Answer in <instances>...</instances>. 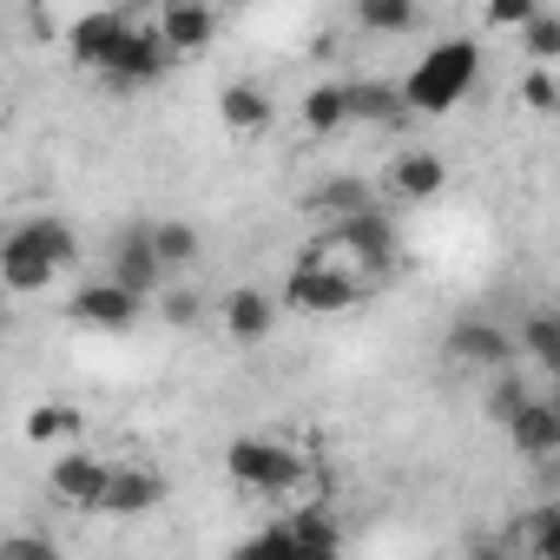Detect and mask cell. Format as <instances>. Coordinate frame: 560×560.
<instances>
[{
    "label": "cell",
    "mask_w": 560,
    "mask_h": 560,
    "mask_svg": "<svg viewBox=\"0 0 560 560\" xmlns=\"http://www.w3.org/2000/svg\"><path fill=\"white\" fill-rule=\"evenodd\" d=\"M501 429H508V442H514L527 462H553V455H560V409H553L547 396H527Z\"/></svg>",
    "instance_id": "obj_14"
},
{
    "label": "cell",
    "mask_w": 560,
    "mask_h": 560,
    "mask_svg": "<svg viewBox=\"0 0 560 560\" xmlns=\"http://www.w3.org/2000/svg\"><path fill=\"white\" fill-rule=\"evenodd\" d=\"M152 27H159L165 54L185 60V54H205V47L218 40V8H205V0H172V8H159Z\"/></svg>",
    "instance_id": "obj_11"
},
{
    "label": "cell",
    "mask_w": 560,
    "mask_h": 560,
    "mask_svg": "<svg viewBox=\"0 0 560 560\" xmlns=\"http://www.w3.org/2000/svg\"><path fill=\"white\" fill-rule=\"evenodd\" d=\"M540 14V0H488V27H527Z\"/></svg>",
    "instance_id": "obj_33"
},
{
    "label": "cell",
    "mask_w": 560,
    "mask_h": 560,
    "mask_svg": "<svg viewBox=\"0 0 560 560\" xmlns=\"http://www.w3.org/2000/svg\"><path fill=\"white\" fill-rule=\"evenodd\" d=\"M152 257H159L165 277H172V270H191V264L205 257L198 224H185V218H159V224H152Z\"/></svg>",
    "instance_id": "obj_21"
},
{
    "label": "cell",
    "mask_w": 560,
    "mask_h": 560,
    "mask_svg": "<svg viewBox=\"0 0 560 560\" xmlns=\"http://www.w3.org/2000/svg\"><path fill=\"white\" fill-rule=\"evenodd\" d=\"M442 185H448V165H442V152H429V145H416V152H402V159H389V191H396L402 205H422V198H442Z\"/></svg>",
    "instance_id": "obj_15"
},
{
    "label": "cell",
    "mask_w": 560,
    "mask_h": 560,
    "mask_svg": "<svg viewBox=\"0 0 560 560\" xmlns=\"http://www.w3.org/2000/svg\"><path fill=\"white\" fill-rule=\"evenodd\" d=\"M521 402H527V383H521L514 370H501V376H494V389H488V416H494V422H508Z\"/></svg>",
    "instance_id": "obj_31"
},
{
    "label": "cell",
    "mask_w": 560,
    "mask_h": 560,
    "mask_svg": "<svg viewBox=\"0 0 560 560\" xmlns=\"http://www.w3.org/2000/svg\"><path fill=\"white\" fill-rule=\"evenodd\" d=\"M521 100H527L534 113H553V106H560V86H553V73H547V67H527V80H521Z\"/></svg>",
    "instance_id": "obj_32"
},
{
    "label": "cell",
    "mask_w": 560,
    "mask_h": 560,
    "mask_svg": "<svg viewBox=\"0 0 560 560\" xmlns=\"http://www.w3.org/2000/svg\"><path fill=\"white\" fill-rule=\"evenodd\" d=\"M159 501H165V475H159V468H145V462H126V468H113V475H106L100 514H126V521H139V514H152Z\"/></svg>",
    "instance_id": "obj_13"
},
{
    "label": "cell",
    "mask_w": 560,
    "mask_h": 560,
    "mask_svg": "<svg viewBox=\"0 0 560 560\" xmlns=\"http://www.w3.org/2000/svg\"><path fill=\"white\" fill-rule=\"evenodd\" d=\"M514 350H527L540 370H560V324H553L547 311H527V317H521V337H514Z\"/></svg>",
    "instance_id": "obj_26"
},
{
    "label": "cell",
    "mask_w": 560,
    "mask_h": 560,
    "mask_svg": "<svg viewBox=\"0 0 560 560\" xmlns=\"http://www.w3.org/2000/svg\"><path fill=\"white\" fill-rule=\"evenodd\" d=\"M422 8L416 0H357V27L363 34H416Z\"/></svg>",
    "instance_id": "obj_25"
},
{
    "label": "cell",
    "mask_w": 560,
    "mask_h": 560,
    "mask_svg": "<svg viewBox=\"0 0 560 560\" xmlns=\"http://www.w3.org/2000/svg\"><path fill=\"white\" fill-rule=\"evenodd\" d=\"M73 264H80V237L54 211H34V218H21V224L0 231V284L21 291V298L47 291L54 277L73 270Z\"/></svg>",
    "instance_id": "obj_1"
},
{
    "label": "cell",
    "mask_w": 560,
    "mask_h": 560,
    "mask_svg": "<svg viewBox=\"0 0 560 560\" xmlns=\"http://www.w3.org/2000/svg\"><path fill=\"white\" fill-rule=\"evenodd\" d=\"M350 93V126H402V93L389 80H343Z\"/></svg>",
    "instance_id": "obj_19"
},
{
    "label": "cell",
    "mask_w": 560,
    "mask_h": 560,
    "mask_svg": "<svg viewBox=\"0 0 560 560\" xmlns=\"http://www.w3.org/2000/svg\"><path fill=\"white\" fill-rule=\"evenodd\" d=\"M468 560H521V547L494 527V534H475V540H468Z\"/></svg>",
    "instance_id": "obj_34"
},
{
    "label": "cell",
    "mask_w": 560,
    "mask_h": 560,
    "mask_svg": "<svg viewBox=\"0 0 560 560\" xmlns=\"http://www.w3.org/2000/svg\"><path fill=\"white\" fill-rule=\"evenodd\" d=\"M291 534V547L298 553H343V527H337V514L324 508V501H304V508H291L284 521H277Z\"/></svg>",
    "instance_id": "obj_17"
},
{
    "label": "cell",
    "mask_w": 560,
    "mask_h": 560,
    "mask_svg": "<svg viewBox=\"0 0 560 560\" xmlns=\"http://www.w3.org/2000/svg\"><path fill=\"white\" fill-rule=\"evenodd\" d=\"M475 80H481V47L468 40V34H455V40H435L409 73H402V113H422V119H442V113H455L468 93H475Z\"/></svg>",
    "instance_id": "obj_2"
},
{
    "label": "cell",
    "mask_w": 560,
    "mask_h": 560,
    "mask_svg": "<svg viewBox=\"0 0 560 560\" xmlns=\"http://www.w3.org/2000/svg\"><path fill=\"white\" fill-rule=\"evenodd\" d=\"M231 560H298V547H291V534H284V527H277V521H270L264 534H250V540H237V547H231Z\"/></svg>",
    "instance_id": "obj_29"
},
{
    "label": "cell",
    "mask_w": 560,
    "mask_h": 560,
    "mask_svg": "<svg viewBox=\"0 0 560 560\" xmlns=\"http://www.w3.org/2000/svg\"><path fill=\"white\" fill-rule=\"evenodd\" d=\"M0 337H8V311H0Z\"/></svg>",
    "instance_id": "obj_36"
},
{
    "label": "cell",
    "mask_w": 560,
    "mask_h": 560,
    "mask_svg": "<svg viewBox=\"0 0 560 560\" xmlns=\"http://www.w3.org/2000/svg\"><path fill=\"white\" fill-rule=\"evenodd\" d=\"M172 67H178V60L165 54L159 27H152V21L139 14V21L126 27V40L113 47V60L100 67V80H106V86H119V93H139V86H159V80H165Z\"/></svg>",
    "instance_id": "obj_6"
},
{
    "label": "cell",
    "mask_w": 560,
    "mask_h": 560,
    "mask_svg": "<svg viewBox=\"0 0 560 560\" xmlns=\"http://www.w3.org/2000/svg\"><path fill=\"white\" fill-rule=\"evenodd\" d=\"M521 47H527V60H534V67H547V73H553V60H560V14H547V8H540V14L521 27Z\"/></svg>",
    "instance_id": "obj_27"
},
{
    "label": "cell",
    "mask_w": 560,
    "mask_h": 560,
    "mask_svg": "<svg viewBox=\"0 0 560 560\" xmlns=\"http://www.w3.org/2000/svg\"><path fill=\"white\" fill-rule=\"evenodd\" d=\"M218 317H224V337H231V343H264V337L277 330V298L257 291V284H244V291L224 298Z\"/></svg>",
    "instance_id": "obj_16"
},
{
    "label": "cell",
    "mask_w": 560,
    "mask_h": 560,
    "mask_svg": "<svg viewBox=\"0 0 560 560\" xmlns=\"http://www.w3.org/2000/svg\"><path fill=\"white\" fill-rule=\"evenodd\" d=\"M224 468H231V481L250 488V494H298L304 475H311V462H304L298 448L264 442V435H237V442L224 448Z\"/></svg>",
    "instance_id": "obj_4"
},
{
    "label": "cell",
    "mask_w": 560,
    "mask_h": 560,
    "mask_svg": "<svg viewBox=\"0 0 560 560\" xmlns=\"http://www.w3.org/2000/svg\"><path fill=\"white\" fill-rule=\"evenodd\" d=\"M0 560H67V553H60L54 534H40V527H14L8 540H0Z\"/></svg>",
    "instance_id": "obj_28"
},
{
    "label": "cell",
    "mask_w": 560,
    "mask_h": 560,
    "mask_svg": "<svg viewBox=\"0 0 560 560\" xmlns=\"http://www.w3.org/2000/svg\"><path fill=\"white\" fill-rule=\"evenodd\" d=\"M21 429H27V442H73V435L86 429V416H80L73 402H34Z\"/></svg>",
    "instance_id": "obj_24"
},
{
    "label": "cell",
    "mask_w": 560,
    "mask_h": 560,
    "mask_svg": "<svg viewBox=\"0 0 560 560\" xmlns=\"http://www.w3.org/2000/svg\"><path fill=\"white\" fill-rule=\"evenodd\" d=\"M376 198H370V185L363 178H350V172H337V178H324L317 191H311V211H324L330 224L337 218H357V211H370Z\"/></svg>",
    "instance_id": "obj_23"
},
{
    "label": "cell",
    "mask_w": 560,
    "mask_h": 560,
    "mask_svg": "<svg viewBox=\"0 0 560 560\" xmlns=\"http://www.w3.org/2000/svg\"><path fill=\"white\" fill-rule=\"evenodd\" d=\"M501 534L521 547V560H560V508H553V501H540V508L514 514Z\"/></svg>",
    "instance_id": "obj_18"
},
{
    "label": "cell",
    "mask_w": 560,
    "mask_h": 560,
    "mask_svg": "<svg viewBox=\"0 0 560 560\" xmlns=\"http://www.w3.org/2000/svg\"><path fill=\"white\" fill-rule=\"evenodd\" d=\"M106 475H113V462H100V455H86V448H73V455H60L54 468H47V488L67 501V508H80V514H100V494H106Z\"/></svg>",
    "instance_id": "obj_10"
},
{
    "label": "cell",
    "mask_w": 560,
    "mask_h": 560,
    "mask_svg": "<svg viewBox=\"0 0 560 560\" xmlns=\"http://www.w3.org/2000/svg\"><path fill=\"white\" fill-rule=\"evenodd\" d=\"M159 311H165V324H172V330H191V324L205 317V298H198L191 284H178V291H165V298H159Z\"/></svg>",
    "instance_id": "obj_30"
},
{
    "label": "cell",
    "mask_w": 560,
    "mask_h": 560,
    "mask_svg": "<svg viewBox=\"0 0 560 560\" xmlns=\"http://www.w3.org/2000/svg\"><path fill=\"white\" fill-rule=\"evenodd\" d=\"M298 113H304V126H311L317 139L343 132V126H350V93H343V80H324V86H311Z\"/></svg>",
    "instance_id": "obj_22"
},
{
    "label": "cell",
    "mask_w": 560,
    "mask_h": 560,
    "mask_svg": "<svg viewBox=\"0 0 560 560\" xmlns=\"http://www.w3.org/2000/svg\"><path fill=\"white\" fill-rule=\"evenodd\" d=\"M218 119H224L231 132H264V126L277 119V106H270V93H264L257 80H231V86L218 93Z\"/></svg>",
    "instance_id": "obj_20"
},
{
    "label": "cell",
    "mask_w": 560,
    "mask_h": 560,
    "mask_svg": "<svg viewBox=\"0 0 560 560\" xmlns=\"http://www.w3.org/2000/svg\"><path fill=\"white\" fill-rule=\"evenodd\" d=\"M298 560H343V553H298Z\"/></svg>",
    "instance_id": "obj_35"
},
{
    "label": "cell",
    "mask_w": 560,
    "mask_h": 560,
    "mask_svg": "<svg viewBox=\"0 0 560 560\" xmlns=\"http://www.w3.org/2000/svg\"><path fill=\"white\" fill-rule=\"evenodd\" d=\"M139 317H145V304L126 298L119 284H106V277H100V284H80V298H73V324H80V330H106V337H119V330H132Z\"/></svg>",
    "instance_id": "obj_12"
},
{
    "label": "cell",
    "mask_w": 560,
    "mask_h": 560,
    "mask_svg": "<svg viewBox=\"0 0 560 560\" xmlns=\"http://www.w3.org/2000/svg\"><path fill=\"white\" fill-rule=\"evenodd\" d=\"M324 250H337L350 277H363V270L376 277V270L396 264V218H389L383 205H370V211H357V218H337L330 237H324Z\"/></svg>",
    "instance_id": "obj_5"
},
{
    "label": "cell",
    "mask_w": 560,
    "mask_h": 560,
    "mask_svg": "<svg viewBox=\"0 0 560 560\" xmlns=\"http://www.w3.org/2000/svg\"><path fill=\"white\" fill-rule=\"evenodd\" d=\"M106 284H119V291H126V298H139V304H152V298H159L165 270H159V257H152V224H126V231L113 237Z\"/></svg>",
    "instance_id": "obj_7"
},
{
    "label": "cell",
    "mask_w": 560,
    "mask_h": 560,
    "mask_svg": "<svg viewBox=\"0 0 560 560\" xmlns=\"http://www.w3.org/2000/svg\"><path fill=\"white\" fill-rule=\"evenodd\" d=\"M132 21H139L132 8H93V14H80V21L67 27V47H73V60L100 73V67L113 60V47L126 40V27H132Z\"/></svg>",
    "instance_id": "obj_9"
},
{
    "label": "cell",
    "mask_w": 560,
    "mask_h": 560,
    "mask_svg": "<svg viewBox=\"0 0 560 560\" xmlns=\"http://www.w3.org/2000/svg\"><path fill=\"white\" fill-rule=\"evenodd\" d=\"M363 277H350L343 264H330L324 250H304L298 264H291V277H284V304L291 311H304V317H343V311H357L363 304Z\"/></svg>",
    "instance_id": "obj_3"
},
{
    "label": "cell",
    "mask_w": 560,
    "mask_h": 560,
    "mask_svg": "<svg viewBox=\"0 0 560 560\" xmlns=\"http://www.w3.org/2000/svg\"><path fill=\"white\" fill-rule=\"evenodd\" d=\"M442 350H448V363H462V370H488V376L514 370V337H508L494 317H455L448 337H442Z\"/></svg>",
    "instance_id": "obj_8"
}]
</instances>
